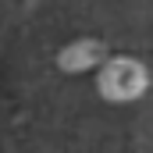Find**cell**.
Segmentation results:
<instances>
[{
	"label": "cell",
	"mask_w": 153,
	"mask_h": 153,
	"mask_svg": "<svg viewBox=\"0 0 153 153\" xmlns=\"http://www.w3.org/2000/svg\"><path fill=\"white\" fill-rule=\"evenodd\" d=\"M143 89H146V68L139 61L117 57V61L103 64V71H100V93L107 100H135Z\"/></svg>",
	"instance_id": "6da1fadb"
},
{
	"label": "cell",
	"mask_w": 153,
	"mask_h": 153,
	"mask_svg": "<svg viewBox=\"0 0 153 153\" xmlns=\"http://www.w3.org/2000/svg\"><path fill=\"white\" fill-rule=\"evenodd\" d=\"M100 43H93V39H82L75 46H68L64 53H61V68L64 71H82V68H93L96 61H100Z\"/></svg>",
	"instance_id": "7a4b0ae2"
}]
</instances>
